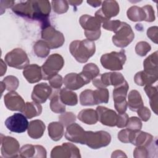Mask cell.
I'll return each mask as SVG.
<instances>
[{
    "label": "cell",
    "mask_w": 158,
    "mask_h": 158,
    "mask_svg": "<svg viewBox=\"0 0 158 158\" xmlns=\"http://www.w3.org/2000/svg\"><path fill=\"white\" fill-rule=\"evenodd\" d=\"M12 10L19 16L39 22L42 29L51 25L49 21V15L51 12L49 1H20L15 4L12 7Z\"/></svg>",
    "instance_id": "1"
},
{
    "label": "cell",
    "mask_w": 158,
    "mask_h": 158,
    "mask_svg": "<svg viewBox=\"0 0 158 158\" xmlns=\"http://www.w3.org/2000/svg\"><path fill=\"white\" fill-rule=\"evenodd\" d=\"M63 83L65 88L70 90H77L89 83L80 73H77L67 74L63 80Z\"/></svg>",
    "instance_id": "20"
},
{
    "label": "cell",
    "mask_w": 158,
    "mask_h": 158,
    "mask_svg": "<svg viewBox=\"0 0 158 158\" xmlns=\"http://www.w3.org/2000/svg\"><path fill=\"white\" fill-rule=\"evenodd\" d=\"M122 22L118 20H106L102 24V27L103 28L106 29V30L109 31H112L114 33L117 31V30L120 28V27L122 25Z\"/></svg>",
    "instance_id": "44"
},
{
    "label": "cell",
    "mask_w": 158,
    "mask_h": 158,
    "mask_svg": "<svg viewBox=\"0 0 158 158\" xmlns=\"http://www.w3.org/2000/svg\"><path fill=\"white\" fill-rule=\"evenodd\" d=\"M82 1H69L68 3L73 6H76L80 5L82 3Z\"/></svg>",
    "instance_id": "55"
},
{
    "label": "cell",
    "mask_w": 158,
    "mask_h": 158,
    "mask_svg": "<svg viewBox=\"0 0 158 158\" xmlns=\"http://www.w3.org/2000/svg\"><path fill=\"white\" fill-rule=\"evenodd\" d=\"M59 96L60 100L65 105L73 106L78 103L77 94L66 88L59 90Z\"/></svg>",
    "instance_id": "30"
},
{
    "label": "cell",
    "mask_w": 158,
    "mask_h": 158,
    "mask_svg": "<svg viewBox=\"0 0 158 158\" xmlns=\"http://www.w3.org/2000/svg\"><path fill=\"white\" fill-rule=\"evenodd\" d=\"M41 38L51 49L60 48L65 42L64 35L51 25L42 29Z\"/></svg>",
    "instance_id": "10"
},
{
    "label": "cell",
    "mask_w": 158,
    "mask_h": 158,
    "mask_svg": "<svg viewBox=\"0 0 158 158\" xmlns=\"http://www.w3.org/2000/svg\"><path fill=\"white\" fill-rule=\"evenodd\" d=\"M49 85L54 89H59L63 83V78L61 75L57 74L49 80Z\"/></svg>",
    "instance_id": "48"
},
{
    "label": "cell",
    "mask_w": 158,
    "mask_h": 158,
    "mask_svg": "<svg viewBox=\"0 0 158 158\" xmlns=\"http://www.w3.org/2000/svg\"><path fill=\"white\" fill-rule=\"evenodd\" d=\"M48 130L49 137L55 141L60 140L64 133V125L60 122H58L50 123L48 125Z\"/></svg>",
    "instance_id": "28"
},
{
    "label": "cell",
    "mask_w": 158,
    "mask_h": 158,
    "mask_svg": "<svg viewBox=\"0 0 158 158\" xmlns=\"http://www.w3.org/2000/svg\"><path fill=\"white\" fill-rule=\"evenodd\" d=\"M99 67L95 64L89 63L83 67V70L80 73L89 83L99 74Z\"/></svg>",
    "instance_id": "34"
},
{
    "label": "cell",
    "mask_w": 158,
    "mask_h": 158,
    "mask_svg": "<svg viewBox=\"0 0 158 158\" xmlns=\"http://www.w3.org/2000/svg\"><path fill=\"white\" fill-rule=\"evenodd\" d=\"M127 17L133 22H141L146 21V13L143 9L136 6H133L130 7L127 12Z\"/></svg>",
    "instance_id": "32"
},
{
    "label": "cell",
    "mask_w": 158,
    "mask_h": 158,
    "mask_svg": "<svg viewBox=\"0 0 158 158\" xmlns=\"http://www.w3.org/2000/svg\"><path fill=\"white\" fill-rule=\"evenodd\" d=\"M72 56L80 63H85L96 51L95 43L88 39L73 41L69 46Z\"/></svg>",
    "instance_id": "2"
},
{
    "label": "cell",
    "mask_w": 158,
    "mask_h": 158,
    "mask_svg": "<svg viewBox=\"0 0 158 158\" xmlns=\"http://www.w3.org/2000/svg\"><path fill=\"white\" fill-rule=\"evenodd\" d=\"M93 91L91 89H85L80 94V102L81 105L88 106L95 105L93 98Z\"/></svg>",
    "instance_id": "38"
},
{
    "label": "cell",
    "mask_w": 158,
    "mask_h": 158,
    "mask_svg": "<svg viewBox=\"0 0 158 158\" xmlns=\"http://www.w3.org/2000/svg\"><path fill=\"white\" fill-rule=\"evenodd\" d=\"M158 79V76L151 75L146 73L144 70L137 72L134 77L135 83L141 86L151 85Z\"/></svg>",
    "instance_id": "29"
},
{
    "label": "cell",
    "mask_w": 158,
    "mask_h": 158,
    "mask_svg": "<svg viewBox=\"0 0 158 158\" xmlns=\"http://www.w3.org/2000/svg\"><path fill=\"white\" fill-rule=\"evenodd\" d=\"M51 4L54 12L58 14L65 13L69 9V3L67 1H52Z\"/></svg>",
    "instance_id": "40"
},
{
    "label": "cell",
    "mask_w": 158,
    "mask_h": 158,
    "mask_svg": "<svg viewBox=\"0 0 158 158\" xmlns=\"http://www.w3.org/2000/svg\"><path fill=\"white\" fill-rule=\"evenodd\" d=\"M46 126L44 122L41 120H34L29 123L27 128L28 136L33 139H39L43 135L45 131Z\"/></svg>",
    "instance_id": "22"
},
{
    "label": "cell",
    "mask_w": 158,
    "mask_h": 158,
    "mask_svg": "<svg viewBox=\"0 0 158 158\" xmlns=\"http://www.w3.org/2000/svg\"><path fill=\"white\" fill-rule=\"evenodd\" d=\"M119 10V5L116 1H104L102 2V7L96 12L95 17L102 23L115 17Z\"/></svg>",
    "instance_id": "11"
},
{
    "label": "cell",
    "mask_w": 158,
    "mask_h": 158,
    "mask_svg": "<svg viewBox=\"0 0 158 158\" xmlns=\"http://www.w3.org/2000/svg\"><path fill=\"white\" fill-rule=\"evenodd\" d=\"M52 89L50 85L46 83H41L33 87L31 93V99L38 104L44 103L51 96Z\"/></svg>",
    "instance_id": "16"
},
{
    "label": "cell",
    "mask_w": 158,
    "mask_h": 158,
    "mask_svg": "<svg viewBox=\"0 0 158 158\" xmlns=\"http://www.w3.org/2000/svg\"><path fill=\"white\" fill-rule=\"evenodd\" d=\"M151 49V45L146 41H139L135 46L136 53L141 57L146 56Z\"/></svg>",
    "instance_id": "43"
},
{
    "label": "cell",
    "mask_w": 158,
    "mask_h": 158,
    "mask_svg": "<svg viewBox=\"0 0 158 158\" xmlns=\"http://www.w3.org/2000/svg\"><path fill=\"white\" fill-rule=\"evenodd\" d=\"M142 7L146 13V22H152L154 21L155 15H154V11L151 5H146Z\"/></svg>",
    "instance_id": "51"
},
{
    "label": "cell",
    "mask_w": 158,
    "mask_h": 158,
    "mask_svg": "<svg viewBox=\"0 0 158 158\" xmlns=\"http://www.w3.org/2000/svg\"><path fill=\"white\" fill-rule=\"evenodd\" d=\"M2 82L4 83L6 89L8 91H15L17 89L19 85V80L17 77L13 75H9L6 77Z\"/></svg>",
    "instance_id": "41"
},
{
    "label": "cell",
    "mask_w": 158,
    "mask_h": 158,
    "mask_svg": "<svg viewBox=\"0 0 158 158\" xmlns=\"http://www.w3.org/2000/svg\"><path fill=\"white\" fill-rule=\"evenodd\" d=\"M6 107L10 110L22 112L25 103L23 99L15 91H10L7 93L4 98Z\"/></svg>",
    "instance_id": "17"
},
{
    "label": "cell",
    "mask_w": 158,
    "mask_h": 158,
    "mask_svg": "<svg viewBox=\"0 0 158 158\" xmlns=\"http://www.w3.org/2000/svg\"><path fill=\"white\" fill-rule=\"evenodd\" d=\"M23 75L30 83H37L43 78L41 67L35 64L28 65L24 68Z\"/></svg>",
    "instance_id": "21"
},
{
    "label": "cell",
    "mask_w": 158,
    "mask_h": 158,
    "mask_svg": "<svg viewBox=\"0 0 158 158\" xmlns=\"http://www.w3.org/2000/svg\"><path fill=\"white\" fill-rule=\"evenodd\" d=\"M127 60L125 51L124 49L119 52L112 51L110 53L103 54L100 59L102 66L108 70L115 71L123 69Z\"/></svg>",
    "instance_id": "4"
},
{
    "label": "cell",
    "mask_w": 158,
    "mask_h": 158,
    "mask_svg": "<svg viewBox=\"0 0 158 158\" xmlns=\"http://www.w3.org/2000/svg\"><path fill=\"white\" fill-rule=\"evenodd\" d=\"M36 146L32 144L23 145L19 151V157H36Z\"/></svg>",
    "instance_id": "39"
},
{
    "label": "cell",
    "mask_w": 158,
    "mask_h": 158,
    "mask_svg": "<svg viewBox=\"0 0 158 158\" xmlns=\"http://www.w3.org/2000/svg\"><path fill=\"white\" fill-rule=\"evenodd\" d=\"M123 151H120V150H116L114 152H112V154L111 156L112 157H122V156L120 155V153H122Z\"/></svg>",
    "instance_id": "56"
},
{
    "label": "cell",
    "mask_w": 158,
    "mask_h": 158,
    "mask_svg": "<svg viewBox=\"0 0 158 158\" xmlns=\"http://www.w3.org/2000/svg\"><path fill=\"white\" fill-rule=\"evenodd\" d=\"M50 99V108L53 112L62 114L65 112V105L60 100L59 96V89L54 90Z\"/></svg>",
    "instance_id": "27"
},
{
    "label": "cell",
    "mask_w": 158,
    "mask_h": 158,
    "mask_svg": "<svg viewBox=\"0 0 158 158\" xmlns=\"http://www.w3.org/2000/svg\"><path fill=\"white\" fill-rule=\"evenodd\" d=\"M78 118L81 122L88 125H93L98 121L96 110L93 109L81 110L78 114Z\"/></svg>",
    "instance_id": "26"
},
{
    "label": "cell",
    "mask_w": 158,
    "mask_h": 158,
    "mask_svg": "<svg viewBox=\"0 0 158 158\" xmlns=\"http://www.w3.org/2000/svg\"><path fill=\"white\" fill-rule=\"evenodd\" d=\"M157 138L146 145L138 146L133 151V157L135 158L154 157L157 156Z\"/></svg>",
    "instance_id": "19"
},
{
    "label": "cell",
    "mask_w": 158,
    "mask_h": 158,
    "mask_svg": "<svg viewBox=\"0 0 158 158\" xmlns=\"http://www.w3.org/2000/svg\"><path fill=\"white\" fill-rule=\"evenodd\" d=\"M129 88L126 80L122 84L115 86L113 90V99L114 106L118 114L125 113L127 109V102L126 100L127 92Z\"/></svg>",
    "instance_id": "9"
},
{
    "label": "cell",
    "mask_w": 158,
    "mask_h": 158,
    "mask_svg": "<svg viewBox=\"0 0 158 158\" xmlns=\"http://www.w3.org/2000/svg\"><path fill=\"white\" fill-rule=\"evenodd\" d=\"M1 76H3L4 74L6 73V69H7V66L6 65V64L4 62L2 59H1Z\"/></svg>",
    "instance_id": "54"
},
{
    "label": "cell",
    "mask_w": 158,
    "mask_h": 158,
    "mask_svg": "<svg viewBox=\"0 0 158 158\" xmlns=\"http://www.w3.org/2000/svg\"><path fill=\"white\" fill-rule=\"evenodd\" d=\"M112 38V42L118 48H125L130 44L135 38L134 32L130 25L122 22L121 26L115 33Z\"/></svg>",
    "instance_id": "8"
},
{
    "label": "cell",
    "mask_w": 158,
    "mask_h": 158,
    "mask_svg": "<svg viewBox=\"0 0 158 158\" xmlns=\"http://www.w3.org/2000/svg\"><path fill=\"white\" fill-rule=\"evenodd\" d=\"M129 117L127 114L123 113V114H118L117 115L116 126L118 128H124L126 127Z\"/></svg>",
    "instance_id": "50"
},
{
    "label": "cell",
    "mask_w": 158,
    "mask_h": 158,
    "mask_svg": "<svg viewBox=\"0 0 158 158\" xmlns=\"http://www.w3.org/2000/svg\"><path fill=\"white\" fill-rule=\"evenodd\" d=\"M125 78L121 73L119 72H109L110 85L116 86L124 82Z\"/></svg>",
    "instance_id": "45"
},
{
    "label": "cell",
    "mask_w": 158,
    "mask_h": 158,
    "mask_svg": "<svg viewBox=\"0 0 158 158\" xmlns=\"http://www.w3.org/2000/svg\"><path fill=\"white\" fill-rule=\"evenodd\" d=\"M127 106L133 112H136L139 108L144 106L141 96L137 90L133 89L130 91L128 95Z\"/></svg>",
    "instance_id": "25"
},
{
    "label": "cell",
    "mask_w": 158,
    "mask_h": 158,
    "mask_svg": "<svg viewBox=\"0 0 158 158\" xmlns=\"http://www.w3.org/2000/svg\"><path fill=\"white\" fill-rule=\"evenodd\" d=\"M86 131L76 123H72L67 127L65 137V138L73 143L85 144Z\"/></svg>",
    "instance_id": "15"
},
{
    "label": "cell",
    "mask_w": 158,
    "mask_h": 158,
    "mask_svg": "<svg viewBox=\"0 0 158 158\" xmlns=\"http://www.w3.org/2000/svg\"><path fill=\"white\" fill-rule=\"evenodd\" d=\"M79 22L84 29L85 35L88 40L94 41L99 38L101 34V22L96 17L83 15L80 17Z\"/></svg>",
    "instance_id": "3"
},
{
    "label": "cell",
    "mask_w": 158,
    "mask_h": 158,
    "mask_svg": "<svg viewBox=\"0 0 158 158\" xmlns=\"http://www.w3.org/2000/svg\"><path fill=\"white\" fill-rule=\"evenodd\" d=\"M136 112L137 114L138 115L141 120H143V122H147L148 120H149L151 113L150 110L148 107L143 106L141 108H139Z\"/></svg>",
    "instance_id": "49"
},
{
    "label": "cell",
    "mask_w": 158,
    "mask_h": 158,
    "mask_svg": "<svg viewBox=\"0 0 158 158\" xmlns=\"http://www.w3.org/2000/svg\"><path fill=\"white\" fill-rule=\"evenodd\" d=\"M93 98L95 105L101 103H107L109 98V93L106 88H98L93 91Z\"/></svg>",
    "instance_id": "36"
},
{
    "label": "cell",
    "mask_w": 158,
    "mask_h": 158,
    "mask_svg": "<svg viewBox=\"0 0 158 158\" xmlns=\"http://www.w3.org/2000/svg\"><path fill=\"white\" fill-rule=\"evenodd\" d=\"M157 51H155L143 62L144 71L151 75L158 76V64H157Z\"/></svg>",
    "instance_id": "23"
},
{
    "label": "cell",
    "mask_w": 158,
    "mask_h": 158,
    "mask_svg": "<svg viewBox=\"0 0 158 158\" xmlns=\"http://www.w3.org/2000/svg\"><path fill=\"white\" fill-rule=\"evenodd\" d=\"M50 48L44 40L36 41L33 46V51L35 54L38 57L44 58L47 57L50 52Z\"/></svg>",
    "instance_id": "35"
},
{
    "label": "cell",
    "mask_w": 158,
    "mask_h": 158,
    "mask_svg": "<svg viewBox=\"0 0 158 158\" xmlns=\"http://www.w3.org/2000/svg\"><path fill=\"white\" fill-rule=\"evenodd\" d=\"M93 85L97 88H103L110 85L109 81V72L98 75L93 80Z\"/></svg>",
    "instance_id": "37"
},
{
    "label": "cell",
    "mask_w": 158,
    "mask_h": 158,
    "mask_svg": "<svg viewBox=\"0 0 158 158\" xmlns=\"http://www.w3.org/2000/svg\"><path fill=\"white\" fill-rule=\"evenodd\" d=\"M133 130L130 129H123L120 130L117 135L118 139L123 143H129L131 142L132 133Z\"/></svg>",
    "instance_id": "47"
},
{
    "label": "cell",
    "mask_w": 158,
    "mask_h": 158,
    "mask_svg": "<svg viewBox=\"0 0 158 158\" xmlns=\"http://www.w3.org/2000/svg\"><path fill=\"white\" fill-rule=\"evenodd\" d=\"M126 127L131 130H139L142 128L141 120L137 117H131L128 118Z\"/></svg>",
    "instance_id": "46"
},
{
    "label": "cell",
    "mask_w": 158,
    "mask_h": 158,
    "mask_svg": "<svg viewBox=\"0 0 158 158\" xmlns=\"http://www.w3.org/2000/svg\"><path fill=\"white\" fill-rule=\"evenodd\" d=\"M4 59L9 67L17 69H24L30 63L26 52L21 48H15L7 52L4 57Z\"/></svg>",
    "instance_id": "7"
},
{
    "label": "cell",
    "mask_w": 158,
    "mask_h": 158,
    "mask_svg": "<svg viewBox=\"0 0 158 158\" xmlns=\"http://www.w3.org/2000/svg\"><path fill=\"white\" fill-rule=\"evenodd\" d=\"M157 35H158V28L156 26L151 27L147 30V36L151 39L152 41L157 43Z\"/></svg>",
    "instance_id": "52"
},
{
    "label": "cell",
    "mask_w": 158,
    "mask_h": 158,
    "mask_svg": "<svg viewBox=\"0 0 158 158\" xmlns=\"http://www.w3.org/2000/svg\"><path fill=\"white\" fill-rule=\"evenodd\" d=\"M27 118H32L33 117L41 115L42 112V106L40 104L36 102H27L25 103V107L22 112Z\"/></svg>",
    "instance_id": "31"
},
{
    "label": "cell",
    "mask_w": 158,
    "mask_h": 158,
    "mask_svg": "<svg viewBox=\"0 0 158 158\" xmlns=\"http://www.w3.org/2000/svg\"><path fill=\"white\" fill-rule=\"evenodd\" d=\"M64 65V60L59 54L50 55L41 66L43 79L47 80L57 74Z\"/></svg>",
    "instance_id": "5"
},
{
    "label": "cell",
    "mask_w": 158,
    "mask_h": 158,
    "mask_svg": "<svg viewBox=\"0 0 158 158\" xmlns=\"http://www.w3.org/2000/svg\"><path fill=\"white\" fill-rule=\"evenodd\" d=\"M96 110L98 120L102 125L109 127L116 126L117 114L115 111L101 106H98Z\"/></svg>",
    "instance_id": "18"
},
{
    "label": "cell",
    "mask_w": 158,
    "mask_h": 158,
    "mask_svg": "<svg viewBox=\"0 0 158 158\" xmlns=\"http://www.w3.org/2000/svg\"><path fill=\"white\" fill-rule=\"evenodd\" d=\"M144 89L147 96L149 98L150 106L152 110L156 114H157L158 91L157 87L152 86V85H146Z\"/></svg>",
    "instance_id": "33"
},
{
    "label": "cell",
    "mask_w": 158,
    "mask_h": 158,
    "mask_svg": "<svg viewBox=\"0 0 158 158\" xmlns=\"http://www.w3.org/2000/svg\"><path fill=\"white\" fill-rule=\"evenodd\" d=\"M59 120L64 127H67L76 121V116L72 112H64L59 117Z\"/></svg>",
    "instance_id": "42"
},
{
    "label": "cell",
    "mask_w": 158,
    "mask_h": 158,
    "mask_svg": "<svg viewBox=\"0 0 158 158\" xmlns=\"http://www.w3.org/2000/svg\"><path fill=\"white\" fill-rule=\"evenodd\" d=\"M111 141L110 135L105 131H86L85 144L91 149H97L107 146Z\"/></svg>",
    "instance_id": "6"
},
{
    "label": "cell",
    "mask_w": 158,
    "mask_h": 158,
    "mask_svg": "<svg viewBox=\"0 0 158 158\" xmlns=\"http://www.w3.org/2000/svg\"><path fill=\"white\" fill-rule=\"evenodd\" d=\"M87 3L89 4L92 7H97L101 5L102 1H87Z\"/></svg>",
    "instance_id": "53"
},
{
    "label": "cell",
    "mask_w": 158,
    "mask_h": 158,
    "mask_svg": "<svg viewBox=\"0 0 158 158\" xmlns=\"http://www.w3.org/2000/svg\"><path fill=\"white\" fill-rule=\"evenodd\" d=\"M52 158H69L81 157L79 149L73 144L64 143L62 145L54 147L51 152Z\"/></svg>",
    "instance_id": "14"
},
{
    "label": "cell",
    "mask_w": 158,
    "mask_h": 158,
    "mask_svg": "<svg viewBox=\"0 0 158 158\" xmlns=\"http://www.w3.org/2000/svg\"><path fill=\"white\" fill-rule=\"evenodd\" d=\"M4 123L9 130L17 133L25 132L29 125L25 115L20 113H15L9 117L5 120Z\"/></svg>",
    "instance_id": "13"
},
{
    "label": "cell",
    "mask_w": 158,
    "mask_h": 158,
    "mask_svg": "<svg viewBox=\"0 0 158 158\" xmlns=\"http://www.w3.org/2000/svg\"><path fill=\"white\" fill-rule=\"evenodd\" d=\"M154 140V137L150 133L139 130H133L131 142L135 146L146 145L151 143Z\"/></svg>",
    "instance_id": "24"
},
{
    "label": "cell",
    "mask_w": 158,
    "mask_h": 158,
    "mask_svg": "<svg viewBox=\"0 0 158 158\" xmlns=\"http://www.w3.org/2000/svg\"><path fill=\"white\" fill-rule=\"evenodd\" d=\"M1 151L3 157L6 158L19 157L20 144L16 139L1 134Z\"/></svg>",
    "instance_id": "12"
}]
</instances>
